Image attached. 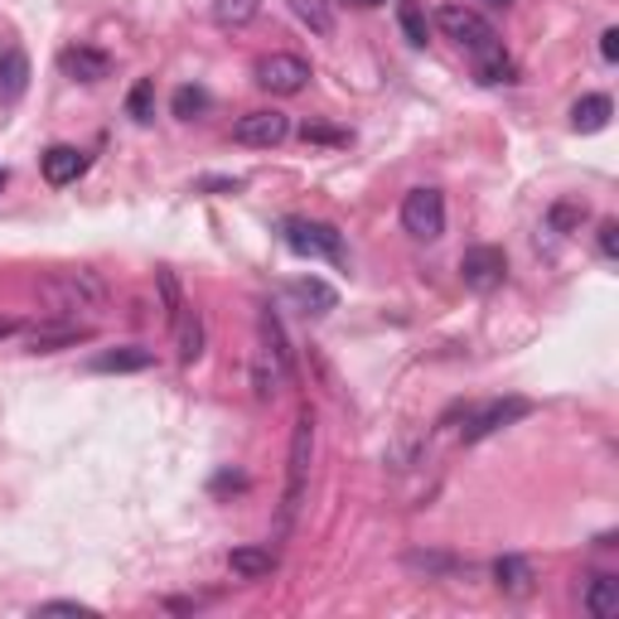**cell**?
Returning a JSON list of instances; mask_svg holds the SVG:
<instances>
[{
	"label": "cell",
	"mask_w": 619,
	"mask_h": 619,
	"mask_svg": "<svg viewBox=\"0 0 619 619\" xmlns=\"http://www.w3.org/2000/svg\"><path fill=\"white\" fill-rule=\"evenodd\" d=\"M44 300L53 306V314H63V320H78V310L87 314H103L107 310V286L97 272H87V266H73V272H59L44 281Z\"/></svg>",
	"instance_id": "1"
},
{
	"label": "cell",
	"mask_w": 619,
	"mask_h": 619,
	"mask_svg": "<svg viewBox=\"0 0 619 619\" xmlns=\"http://www.w3.org/2000/svg\"><path fill=\"white\" fill-rule=\"evenodd\" d=\"M310 455H314V416L300 412L296 431H290V455H286V493H281V533L296 523L300 503H306V484H310Z\"/></svg>",
	"instance_id": "2"
},
{
	"label": "cell",
	"mask_w": 619,
	"mask_h": 619,
	"mask_svg": "<svg viewBox=\"0 0 619 619\" xmlns=\"http://www.w3.org/2000/svg\"><path fill=\"white\" fill-rule=\"evenodd\" d=\"M436 25H441L445 39H455L460 49H469V53L499 49V35H493V25L479 15V10H469V5H441V10H436Z\"/></svg>",
	"instance_id": "3"
},
{
	"label": "cell",
	"mask_w": 619,
	"mask_h": 619,
	"mask_svg": "<svg viewBox=\"0 0 619 619\" xmlns=\"http://www.w3.org/2000/svg\"><path fill=\"white\" fill-rule=\"evenodd\" d=\"M402 228H407L416 242H436V238H441V233H445V199H441V189H431V184L412 189V194L402 199Z\"/></svg>",
	"instance_id": "4"
},
{
	"label": "cell",
	"mask_w": 619,
	"mask_h": 619,
	"mask_svg": "<svg viewBox=\"0 0 619 619\" xmlns=\"http://www.w3.org/2000/svg\"><path fill=\"white\" fill-rule=\"evenodd\" d=\"M252 78H257V87H266V93L296 97V93H306V83H310V63L296 59V53H266V59H257Z\"/></svg>",
	"instance_id": "5"
},
{
	"label": "cell",
	"mask_w": 619,
	"mask_h": 619,
	"mask_svg": "<svg viewBox=\"0 0 619 619\" xmlns=\"http://www.w3.org/2000/svg\"><path fill=\"white\" fill-rule=\"evenodd\" d=\"M286 247L300 257H324V262H344V238L330 223H310V218H290L286 228Z\"/></svg>",
	"instance_id": "6"
},
{
	"label": "cell",
	"mask_w": 619,
	"mask_h": 619,
	"mask_svg": "<svg viewBox=\"0 0 619 619\" xmlns=\"http://www.w3.org/2000/svg\"><path fill=\"white\" fill-rule=\"evenodd\" d=\"M527 412H533V402H527V397H499V402H484V407L465 412V445H475V441H484V436H493V431H503V426L523 421Z\"/></svg>",
	"instance_id": "7"
},
{
	"label": "cell",
	"mask_w": 619,
	"mask_h": 619,
	"mask_svg": "<svg viewBox=\"0 0 619 619\" xmlns=\"http://www.w3.org/2000/svg\"><path fill=\"white\" fill-rule=\"evenodd\" d=\"M290 136V117L276 107H262V111H247L238 117V127H233V141L238 145H252V151H272Z\"/></svg>",
	"instance_id": "8"
},
{
	"label": "cell",
	"mask_w": 619,
	"mask_h": 619,
	"mask_svg": "<svg viewBox=\"0 0 619 619\" xmlns=\"http://www.w3.org/2000/svg\"><path fill=\"white\" fill-rule=\"evenodd\" d=\"M503 276H509L503 247H469V252L460 257V281H465L469 290H499Z\"/></svg>",
	"instance_id": "9"
},
{
	"label": "cell",
	"mask_w": 619,
	"mask_h": 619,
	"mask_svg": "<svg viewBox=\"0 0 619 619\" xmlns=\"http://www.w3.org/2000/svg\"><path fill=\"white\" fill-rule=\"evenodd\" d=\"M93 340V324H78V320H44L35 324V330L25 334V344H29V354H59V348H78V344H87Z\"/></svg>",
	"instance_id": "10"
},
{
	"label": "cell",
	"mask_w": 619,
	"mask_h": 619,
	"mask_svg": "<svg viewBox=\"0 0 619 619\" xmlns=\"http://www.w3.org/2000/svg\"><path fill=\"white\" fill-rule=\"evenodd\" d=\"M59 69L78 78V83H103V78L111 73V59L103 49H87V44H69V49L59 53Z\"/></svg>",
	"instance_id": "11"
},
{
	"label": "cell",
	"mask_w": 619,
	"mask_h": 619,
	"mask_svg": "<svg viewBox=\"0 0 619 619\" xmlns=\"http://www.w3.org/2000/svg\"><path fill=\"white\" fill-rule=\"evenodd\" d=\"M44 179H49V184H73L78 175L87 170V155L78 151V145H49V151H44Z\"/></svg>",
	"instance_id": "12"
},
{
	"label": "cell",
	"mask_w": 619,
	"mask_h": 619,
	"mask_svg": "<svg viewBox=\"0 0 619 619\" xmlns=\"http://www.w3.org/2000/svg\"><path fill=\"white\" fill-rule=\"evenodd\" d=\"M290 300H296L306 314H330L334 306H340V290L334 286H324L320 276H300V281H290V290H286Z\"/></svg>",
	"instance_id": "13"
},
{
	"label": "cell",
	"mask_w": 619,
	"mask_h": 619,
	"mask_svg": "<svg viewBox=\"0 0 619 619\" xmlns=\"http://www.w3.org/2000/svg\"><path fill=\"white\" fill-rule=\"evenodd\" d=\"M228 571L238 581H266L276 571V551L272 547H233L228 551Z\"/></svg>",
	"instance_id": "14"
},
{
	"label": "cell",
	"mask_w": 619,
	"mask_h": 619,
	"mask_svg": "<svg viewBox=\"0 0 619 619\" xmlns=\"http://www.w3.org/2000/svg\"><path fill=\"white\" fill-rule=\"evenodd\" d=\"M155 364L151 348L141 344H127V348H107V354L93 358V373H145Z\"/></svg>",
	"instance_id": "15"
},
{
	"label": "cell",
	"mask_w": 619,
	"mask_h": 619,
	"mask_svg": "<svg viewBox=\"0 0 619 619\" xmlns=\"http://www.w3.org/2000/svg\"><path fill=\"white\" fill-rule=\"evenodd\" d=\"M25 87H29V59H25V49L10 44V49L0 53V97L15 103V97H25Z\"/></svg>",
	"instance_id": "16"
},
{
	"label": "cell",
	"mask_w": 619,
	"mask_h": 619,
	"mask_svg": "<svg viewBox=\"0 0 619 619\" xmlns=\"http://www.w3.org/2000/svg\"><path fill=\"white\" fill-rule=\"evenodd\" d=\"M585 610L595 619H615L619 615V576H610V571L591 576V585H585Z\"/></svg>",
	"instance_id": "17"
},
{
	"label": "cell",
	"mask_w": 619,
	"mask_h": 619,
	"mask_svg": "<svg viewBox=\"0 0 619 619\" xmlns=\"http://www.w3.org/2000/svg\"><path fill=\"white\" fill-rule=\"evenodd\" d=\"M493 585L503 595H533V567L523 557H499L493 561Z\"/></svg>",
	"instance_id": "18"
},
{
	"label": "cell",
	"mask_w": 619,
	"mask_h": 619,
	"mask_svg": "<svg viewBox=\"0 0 619 619\" xmlns=\"http://www.w3.org/2000/svg\"><path fill=\"white\" fill-rule=\"evenodd\" d=\"M175 334H179V364H199V354H204V320H199V310H189L175 320Z\"/></svg>",
	"instance_id": "19"
},
{
	"label": "cell",
	"mask_w": 619,
	"mask_h": 619,
	"mask_svg": "<svg viewBox=\"0 0 619 619\" xmlns=\"http://www.w3.org/2000/svg\"><path fill=\"white\" fill-rule=\"evenodd\" d=\"M475 78H479V83H489V87L517 83V63L503 49H484V53H475Z\"/></svg>",
	"instance_id": "20"
},
{
	"label": "cell",
	"mask_w": 619,
	"mask_h": 619,
	"mask_svg": "<svg viewBox=\"0 0 619 619\" xmlns=\"http://www.w3.org/2000/svg\"><path fill=\"white\" fill-rule=\"evenodd\" d=\"M213 25L218 29H242V25H252L257 15H262V0H213Z\"/></svg>",
	"instance_id": "21"
},
{
	"label": "cell",
	"mask_w": 619,
	"mask_h": 619,
	"mask_svg": "<svg viewBox=\"0 0 619 619\" xmlns=\"http://www.w3.org/2000/svg\"><path fill=\"white\" fill-rule=\"evenodd\" d=\"M610 111H615L610 97H605V93H591V97H581V103L571 107V127H576V131H605Z\"/></svg>",
	"instance_id": "22"
},
{
	"label": "cell",
	"mask_w": 619,
	"mask_h": 619,
	"mask_svg": "<svg viewBox=\"0 0 619 619\" xmlns=\"http://www.w3.org/2000/svg\"><path fill=\"white\" fill-rule=\"evenodd\" d=\"M585 218H591V204H581V199H557V204L547 209V228L551 233H581Z\"/></svg>",
	"instance_id": "23"
},
{
	"label": "cell",
	"mask_w": 619,
	"mask_h": 619,
	"mask_svg": "<svg viewBox=\"0 0 619 619\" xmlns=\"http://www.w3.org/2000/svg\"><path fill=\"white\" fill-rule=\"evenodd\" d=\"M397 25H402V35H407V44H416V49L431 39V20H426V10L416 5V0H397Z\"/></svg>",
	"instance_id": "24"
},
{
	"label": "cell",
	"mask_w": 619,
	"mask_h": 619,
	"mask_svg": "<svg viewBox=\"0 0 619 619\" xmlns=\"http://www.w3.org/2000/svg\"><path fill=\"white\" fill-rule=\"evenodd\" d=\"M290 10H296V15L306 20L314 35H330V29H334V10H330V0H290Z\"/></svg>",
	"instance_id": "25"
},
{
	"label": "cell",
	"mask_w": 619,
	"mask_h": 619,
	"mask_svg": "<svg viewBox=\"0 0 619 619\" xmlns=\"http://www.w3.org/2000/svg\"><path fill=\"white\" fill-rule=\"evenodd\" d=\"M204 111H209V93H204V87H194V83L175 87V117L179 121H199Z\"/></svg>",
	"instance_id": "26"
},
{
	"label": "cell",
	"mask_w": 619,
	"mask_h": 619,
	"mask_svg": "<svg viewBox=\"0 0 619 619\" xmlns=\"http://www.w3.org/2000/svg\"><path fill=\"white\" fill-rule=\"evenodd\" d=\"M262 348H266V354H272L276 364L290 373V348H286V334H281V324H276V314H272V310H262Z\"/></svg>",
	"instance_id": "27"
},
{
	"label": "cell",
	"mask_w": 619,
	"mask_h": 619,
	"mask_svg": "<svg viewBox=\"0 0 619 619\" xmlns=\"http://www.w3.org/2000/svg\"><path fill=\"white\" fill-rule=\"evenodd\" d=\"M407 567L412 571H426V576H450L460 567L450 551H407Z\"/></svg>",
	"instance_id": "28"
},
{
	"label": "cell",
	"mask_w": 619,
	"mask_h": 619,
	"mask_svg": "<svg viewBox=\"0 0 619 619\" xmlns=\"http://www.w3.org/2000/svg\"><path fill=\"white\" fill-rule=\"evenodd\" d=\"M127 111H131V121H141V127L155 117V83L151 78H141V83L127 93Z\"/></svg>",
	"instance_id": "29"
},
{
	"label": "cell",
	"mask_w": 619,
	"mask_h": 619,
	"mask_svg": "<svg viewBox=\"0 0 619 619\" xmlns=\"http://www.w3.org/2000/svg\"><path fill=\"white\" fill-rule=\"evenodd\" d=\"M155 286H160V306H165V320H179L184 314V296H179V281L175 272H155Z\"/></svg>",
	"instance_id": "30"
},
{
	"label": "cell",
	"mask_w": 619,
	"mask_h": 619,
	"mask_svg": "<svg viewBox=\"0 0 619 619\" xmlns=\"http://www.w3.org/2000/svg\"><path fill=\"white\" fill-rule=\"evenodd\" d=\"M35 615H78V619H93V605H78V600H44Z\"/></svg>",
	"instance_id": "31"
},
{
	"label": "cell",
	"mask_w": 619,
	"mask_h": 619,
	"mask_svg": "<svg viewBox=\"0 0 619 619\" xmlns=\"http://www.w3.org/2000/svg\"><path fill=\"white\" fill-rule=\"evenodd\" d=\"M300 141H314V145H344V131H330V127H314V121H306V127H300Z\"/></svg>",
	"instance_id": "32"
},
{
	"label": "cell",
	"mask_w": 619,
	"mask_h": 619,
	"mask_svg": "<svg viewBox=\"0 0 619 619\" xmlns=\"http://www.w3.org/2000/svg\"><path fill=\"white\" fill-rule=\"evenodd\" d=\"M600 257H610V262L619 257V223H615V218L600 223Z\"/></svg>",
	"instance_id": "33"
},
{
	"label": "cell",
	"mask_w": 619,
	"mask_h": 619,
	"mask_svg": "<svg viewBox=\"0 0 619 619\" xmlns=\"http://www.w3.org/2000/svg\"><path fill=\"white\" fill-rule=\"evenodd\" d=\"M199 189H209V194H238L242 179H199Z\"/></svg>",
	"instance_id": "34"
},
{
	"label": "cell",
	"mask_w": 619,
	"mask_h": 619,
	"mask_svg": "<svg viewBox=\"0 0 619 619\" xmlns=\"http://www.w3.org/2000/svg\"><path fill=\"white\" fill-rule=\"evenodd\" d=\"M600 53H605V63L619 59V29H605V35H600Z\"/></svg>",
	"instance_id": "35"
},
{
	"label": "cell",
	"mask_w": 619,
	"mask_h": 619,
	"mask_svg": "<svg viewBox=\"0 0 619 619\" xmlns=\"http://www.w3.org/2000/svg\"><path fill=\"white\" fill-rule=\"evenodd\" d=\"M20 330H25L20 320H0V340H10V334H20Z\"/></svg>",
	"instance_id": "36"
},
{
	"label": "cell",
	"mask_w": 619,
	"mask_h": 619,
	"mask_svg": "<svg viewBox=\"0 0 619 619\" xmlns=\"http://www.w3.org/2000/svg\"><path fill=\"white\" fill-rule=\"evenodd\" d=\"M484 5H493V10H509V5H517V0H484Z\"/></svg>",
	"instance_id": "37"
},
{
	"label": "cell",
	"mask_w": 619,
	"mask_h": 619,
	"mask_svg": "<svg viewBox=\"0 0 619 619\" xmlns=\"http://www.w3.org/2000/svg\"><path fill=\"white\" fill-rule=\"evenodd\" d=\"M358 5H382V0H358Z\"/></svg>",
	"instance_id": "38"
},
{
	"label": "cell",
	"mask_w": 619,
	"mask_h": 619,
	"mask_svg": "<svg viewBox=\"0 0 619 619\" xmlns=\"http://www.w3.org/2000/svg\"><path fill=\"white\" fill-rule=\"evenodd\" d=\"M0 189H5V170H0Z\"/></svg>",
	"instance_id": "39"
}]
</instances>
